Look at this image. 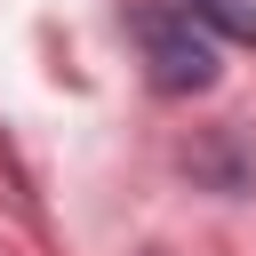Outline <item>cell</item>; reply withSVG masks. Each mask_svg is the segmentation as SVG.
Listing matches in <instances>:
<instances>
[{
	"instance_id": "obj_2",
	"label": "cell",
	"mask_w": 256,
	"mask_h": 256,
	"mask_svg": "<svg viewBox=\"0 0 256 256\" xmlns=\"http://www.w3.org/2000/svg\"><path fill=\"white\" fill-rule=\"evenodd\" d=\"M208 40H240V48H256V0H176Z\"/></svg>"
},
{
	"instance_id": "obj_1",
	"label": "cell",
	"mask_w": 256,
	"mask_h": 256,
	"mask_svg": "<svg viewBox=\"0 0 256 256\" xmlns=\"http://www.w3.org/2000/svg\"><path fill=\"white\" fill-rule=\"evenodd\" d=\"M128 32H136V48H144V80L160 88V96H208L216 88V56H224V40H208L176 0H144V8H128Z\"/></svg>"
}]
</instances>
